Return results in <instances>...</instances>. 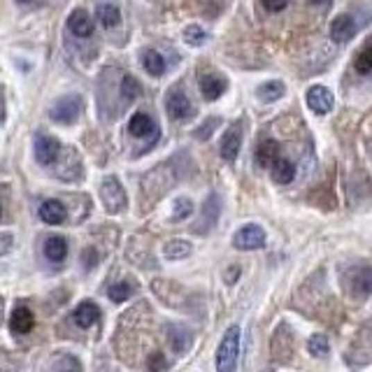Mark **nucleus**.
Masks as SVG:
<instances>
[{"label":"nucleus","mask_w":372,"mask_h":372,"mask_svg":"<svg viewBox=\"0 0 372 372\" xmlns=\"http://www.w3.org/2000/svg\"><path fill=\"white\" fill-rule=\"evenodd\" d=\"M237 358H240V326L232 323L219 342L217 372H237Z\"/></svg>","instance_id":"nucleus-1"},{"label":"nucleus","mask_w":372,"mask_h":372,"mask_svg":"<svg viewBox=\"0 0 372 372\" xmlns=\"http://www.w3.org/2000/svg\"><path fill=\"white\" fill-rule=\"evenodd\" d=\"M101 198H103L105 210L112 212V214H119V212H124L126 205H128V201H126V191H124V186L119 184L117 177H105L103 179Z\"/></svg>","instance_id":"nucleus-2"},{"label":"nucleus","mask_w":372,"mask_h":372,"mask_svg":"<svg viewBox=\"0 0 372 372\" xmlns=\"http://www.w3.org/2000/svg\"><path fill=\"white\" fill-rule=\"evenodd\" d=\"M232 244H235V249H244V251L261 249L265 244V232H263L261 226L247 223V226H242L235 235H232Z\"/></svg>","instance_id":"nucleus-3"},{"label":"nucleus","mask_w":372,"mask_h":372,"mask_svg":"<svg viewBox=\"0 0 372 372\" xmlns=\"http://www.w3.org/2000/svg\"><path fill=\"white\" fill-rule=\"evenodd\" d=\"M165 110H168V115L172 119H177V121H184V119H191L196 115V108L191 105L189 96L182 91H170L168 98H165Z\"/></svg>","instance_id":"nucleus-4"},{"label":"nucleus","mask_w":372,"mask_h":372,"mask_svg":"<svg viewBox=\"0 0 372 372\" xmlns=\"http://www.w3.org/2000/svg\"><path fill=\"white\" fill-rule=\"evenodd\" d=\"M79 112H82V101H79L77 96H65L51 108L49 115L58 124H75Z\"/></svg>","instance_id":"nucleus-5"},{"label":"nucleus","mask_w":372,"mask_h":372,"mask_svg":"<svg viewBox=\"0 0 372 372\" xmlns=\"http://www.w3.org/2000/svg\"><path fill=\"white\" fill-rule=\"evenodd\" d=\"M305 101H307V108L314 112V115H328V112L333 110V93L321 84L310 86L307 93H305Z\"/></svg>","instance_id":"nucleus-6"},{"label":"nucleus","mask_w":372,"mask_h":372,"mask_svg":"<svg viewBox=\"0 0 372 372\" xmlns=\"http://www.w3.org/2000/svg\"><path fill=\"white\" fill-rule=\"evenodd\" d=\"M240 147H242V121H235L221 137V158L232 163L237 154H240Z\"/></svg>","instance_id":"nucleus-7"},{"label":"nucleus","mask_w":372,"mask_h":372,"mask_svg":"<svg viewBox=\"0 0 372 372\" xmlns=\"http://www.w3.org/2000/svg\"><path fill=\"white\" fill-rule=\"evenodd\" d=\"M35 158L40 165H51L58 158V151H61V144H58V140H54L51 135H44V133H40L35 135Z\"/></svg>","instance_id":"nucleus-8"},{"label":"nucleus","mask_w":372,"mask_h":372,"mask_svg":"<svg viewBox=\"0 0 372 372\" xmlns=\"http://www.w3.org/2000/svg\"><path fill=\"white\" fill-rule=\"evenodd\" d=\"M354 35H356V22L351 15H337L333 22H330V37H333V42L344 44Z\"/></svg>","instance_id":"nucleus-9"},{"label":"nucleus","mask_w":372,"mask_h":372,"mask_svg":"<svg viewBox=\"0 0 372 372\" xmlns=\"http://www.w3.org/2000/svg\"><path fill=\"white\" fill-rule=\"evenodd\" d=\"M128 133L135 137H158V126L156 121L151 119L149 115H144V112H137V115L130 117V124H128Z\"/></svg>","instance_id":"nucleus-10"},{"label":"nucleus","mask_w":372,"mask_h":372,"mask_svg":"<svg viewBox=\"0 0 372 372\" xmlns=\"http://www.w3.org/2000/svg\"><path fill=\"white\" fill-rule=\"evenodd\" d=\"M349 287L356 296H370L372 294V268L368 265H361V268H354L349 275Z\"/></svg>","instance_id":"nucleus-11"},{"label":"nucleus","mask_w":372,"mask_h":372,"mask_svg":"<svg viewBox=\"0 0 372 372\" xmlns=\"http://www.w3.org/2000/svg\"><path fill=\"white\" fill-rule=\"evenodd\" d=\"M33 326H35V316H33V312L26 307V305H17V307L12 310V316H10V328L19 335H26L33 330Z\"/></svg>","instance_id":"nucleus-12"},{"label":"nucleus","mask_w":372,"mask_h":372,"mask_svg":"<svg viewBox=\"0 0 372 372\" xmlns=\"http://www.w3.org/2000/svg\"><path fill=\"white\" fill-rule=\"evenodd\" d=\"M68 31L77 37H89L93 33V19L89 17V12L82 8L72 12L68 17Z\"/></svg>","instance_id":"nucleus-13"},{"label":"nucleus","mask_w":372,"mask_h":372,"mask_svg":"<svg viewBox=\"0 0 372 372\" xmlns=\"http://www.w3.org/2000/svg\"><path fill=\"white\" fill-rule=\"evenodd\" d=\"M42 254L46 256V261H51V263H63L65 256H68V242H65L61 235L46 237V240H44V247H42Z\"/></svg>","instance_id":"nucleus-14"},{"label":"nucleus","mask_w":372,"mask_h":372,"mask_svg":"<svg viewBox=\"0 0 372 372\" xmlns=\"http://www.w3.org/2000/svg\"><path fill=\"white\" fill-rule=\"evenodd\" d=\"M98 319H101V310H98L96 303L91 301H84L77 305L75 310V323L79 328H91L93 323H98Z\"/></svg>","instance_id":"nucleus-15"},{"label":"nucleus","mask_w":372,"mask_h":372,"mask_svg":"<svg viewBox=\"0 0 372 372\" xmlns=\"http://www.w3.org/2000/svg\"><path fill=\"white\" fill-rule=\"evenodd\" d=\"M65 217H68V212H65L63 203L58 201H44L40 205V219H42L44 223L49 226H58L65 221Z\"/></svg>","instance_id":"nucleus-16"},{"label":"nucleus","mask_w":372,"mask_h":372,"mask_svg":"<svg viewBox=\"0 0 372 372\" xmlns=\"http://www.w3.org/2000/svg\"><path fill=\"white\" fill-rule=\"evenodd\" d=\"M277 158H279V144L275 140H263L256 147V161L258 165H263V168H272V163H275Z\"/></svg>","instance_id":"nucleus-17"},{"label":"nucleus","mask_w":372,"mask_h":372,"mask_svg":"<svg viewBox=\"0 0 372 372\" xmlns=\"http://www.w3.org/2000/svg\"><path fill=\"white\" fill-rule=\"evenodd\" d=\"M272 179H275L277 184H289L294 182L296 177V165L289 161V158H282L279 156L275 163H272Z\"/></svg>","instance_id":"nucleus-18"},{"label":"nucleus","mask_w":372,"mask_h":372,"mask_svg":"<svg viewBox=\"0 0 372 372\" xmlns=\"http://www.w3.org/2000/svg\"><path fill=\"white\" fill-rule=\"evenodd\" d=\"M226 91V82L221 77H214V75H205L201 79V93H203V98L205 101H217L219 96Z\"/></svg>","instance_id":"nucleus-19"},{"label":"nucleus","mask_w":372,"mask_h":372,"mask_svg":"<svg viewBox=\"0 0 372 372\" xmlns=\"http://www.w3.org/2000/svg\"><path fill=\"white\" fill-rule=\"evenodd\" d=\"M96 15H98V22H101L105 28H115V26L121 24V12H119L117 5H110V3L98 5Z\"/></svg>","instance_id":"nucleus-20"},{"label":"nucleus","mask_w":372,"mask_h":372,"mask_svg":"<svg viewBox=\"0 0 372 372\" xmlns=\"http://www.w3.org/2000/svg\"><path fill=\"white\" fill-rule=\"evenodd\" d=\"M284 93H287L284 82H265L256 89V96L261 98L263 103H275L284 96Z\"/></svg>","instance_id":"nucleus-21"},{"label":"nucleus","mask_w":372,"mask_h":372,"mask_svg":"<svg viewBox=\"0 0 372 372\" xmlns=\"http://www.w3.org/2000/svg\"><path fill=\"white\" fill-rule=\"evenodd\" d=\"M142 65H144V70H147L151 77H161L165 72V58L154 49H149V51H144V54H142Z\"/></svg>","instance_id":"nucleus-22"},{"label":"nucleus","mask_w":372,"mask_h":372,"mask_svg":"<svg viewBox=\"0 0 372 372\" xmlns=\"http://www.w3.org/2000/svg\"><path fill=\"white\" fill-rule=\"evenodd\" d=\"M194 251V247H191L186 240H170L168 244L163 247V254L165 258H170V261H179V258H186Z\"/></svg>","instance_id":"nucleus-23"},{"label":"nucleus","mask_w":372,"mask_h":372,"mask_svg":"<svg viewBox=\"0 0 372 372\" xmlns=\"http://www.w3.org/2000/svg\"><path fill=\"white\" fill-rule=\"evenodd\" d=\"M354 70L358 75H368V72H372V42L358 49V54L354 56Z\"/></svg>","instance_id":"nucleus-24"},{"label":"nucleus","mask_w":372,"mask_h":372,"mask_svg":"<svg viewBox=\"0 0 372 372\" xmlns=\"http://www.w3.org/2000/svg\"><path fill=\"white\" fill-rule=\"evenodd\" d=\"M121 96L126 101H137V98L142 96V84L137 82V77L126 75L121 79Z\"/></svg>","instance_id":"nucleus-25"},{"label":"nucleus","mask_w":372,"mask_h":372,"mask_svg":"<svg viewBox=\"0 0 372 372\" xmlns=\"http://www.w3.org/2000/svg\"><path fill=\"white\" fill-rule=\"evenodd\" d=\"M307 347H310V354L312 356H328V351H330V344H328V337L326 335H312L310 337V342H307Z\"/></svg>","instance_id":"nucleus-26"},{"label":"nucleus","mask_w":372,"mask_h":372,"mask_svg":"<svg viewBox=\"0 0 372 372\" xmlns=\"http://www.w3.org/2000/svg\"><path fill=\"white\" fill-rule=\"evenodd\" d=\"M133 294H135V287L128 282H119V284H115V287H110V301H115V303L128 301Z\"/></svg>","instance_id":"nucleus-27"},{"label":"nucleus","mask_w":372,"mask_h":372,"mask_svg":"<svg viewBox=\"0 0 372 372\" xmlns=\"http://www.w3.org/2000/svg\"><path fill=\"white\" fill-rule=\"evenodd\" d=\"M191 212H194V203L189 198H177L172 203V221H182V219L191 217Z\"/></svg>","instance_id":"nucleus-28"},{"label":"nucleus","mask_w":372,"mask_h":372,"mask_svg":"<svg viewBox=\"0 0 372 372\" xmlns=\"http://www.w3.org/2000/svg\"><path fill=\"white\" fill-rule=\"evenodd\" d=\"M170 340H172V347H175L177 351H184L186 347H189L191 335L186 333V330L179 328V326H172V328H170Z\"/></svg>","instance_id":"nucleus-29"},{"label":"nucleus","mask_w":372,"mask_h":372,"mask_svg":"<svg viewBox=\"0 0 372 372\" xmlns=\"http://www.w3.org/2000/svg\"><path fill=\"white\" fill-rule=\"evenodd\" d=\"M184 40L189 42L191 46H201V44H205V40H208V33H205L201 26H189V28L184 31Z\"/></svg>","instance_id":"nucleus-30"},{"label":"nucleus","mask_w":372,"mask_h":372,"mask_svg":"<svg viewBox=\"0 0 372 372\" xmlns=\"http://www.w3.org/2000/svg\"><path fill=\"white\" fill-rule=\"evenodd\" d=\"M217 126H219V119H217V117H212V119H210V124H208V126L203 124L201 128H196V133H194V135H196L198 140H208V137H210V133L214 130Z\"/></svg>","instance_id":"nucleus-31"},{"label":"nucleus","mask_w":372,"mask_h":372,"mask_svg":"<svg viewBox=\"0 0 372 372\" xmlns=\"http://www.w3.org/2000/svg\"><path fill=\"white\" fill-rule=\"evenodd\" d=\"M82 263H84V268H93V265H98V251L96 249H84V254H82Z\"/></svg>","instance_id":"nucleus-32"},{"label":"nucleus","mask_w":372,"mask_h":372,"mask_svg":"<svg viewBox=\"0 0 372 372\" xmlns=\"http://www.w3.org/2000/svg\"><path fill=\"white\" fill-rule=\"evenodd\" d=\"M289 5V0H263V8L268 12H282Z\"/></svg>","instance_id":"nucleus-33"},{"label":"nucleus","mask_w":372,"mask_h":372,"mask_svg":"<svg viewBox=\"0 0 372 372\" xmlns=\"http://www.w3.org/2000/svg\"><path fill=\"white\" fill-rule=\"evenodd\" d=\"M149 370L151 372H163L165 370V358L161 354H154L149 358Z\"/></svg>","instance_id":"nucleus-34"},{"label":"nucleus","mask_w":372,"mask_h":372,"mask_svg":"<svg viewBox=\"0 0 372 372\" xmlns=\"http://www.w3.org/2000/svg\"><path fill=\"white\" fill-rule=\"evenodd\" d=\"M10 244H12L10 232H3V249H0V254H8V251H10Z\"/></svg>","instance_id":"nucleus-35"},{"label":"nucleus","mask_w":372,"mask_h":372,"mask_svg":"<svg viewBox=\"0 0 372 372\" xmlns=\"http://www.w3.org/2000/svg\"><path fill=\"white\" fill-rule=\"evenodd\" d=\"M333 0H310V5H319V8H328Z\"/></svg>","instance_id":"nucleus-36"},{"label":"nucleus","mask_w":372,"mask_h":372,"mask_svg":"<svg viewBox=\"0 0 372 372\" xmlns=\"http://www.w3.org/2000/svg\"><path fill=\"white\" fill-rule=\"evenodd\" d=\"M237 272H240L237 268H230V270H228V282H235V279H237Z\"/></svg>","instance_id":"nucleus-37"},{"label":"nucleus","mask_w":372,"mask_h":372,"mask_svg":"<svg viewBox=\"0 0 372 372\" xmlns=\"http://www.w3.org/2000/svg\"><path fill=\"white\" fill-rule=\"evenodd\" d=\"M19 3H28V0H19Z\"/></svg>","instance_id":"nucleus-38"}]
</instances>
